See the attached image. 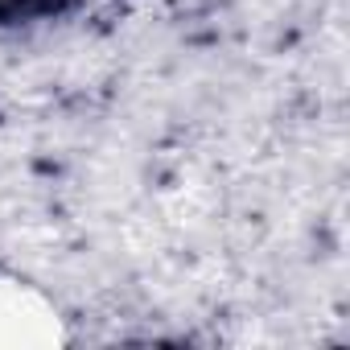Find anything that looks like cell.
<instances>
[{
	"instance_id": "cell-1",
	"label": "cell",
	"mask_w": 350,
	"mask_h": 350,
	"mask_svg": "<svg viewBox=\"0 0 350 350\" xmlns=\"http://www.w3.org/2000/svg\"><path fill=\"white\" fill-rule=\"evenodd\" d=\"M62 342V325L54 305L25 280L0 276V350L17 346H54Z\"/></svg>"
}]
</instances>
